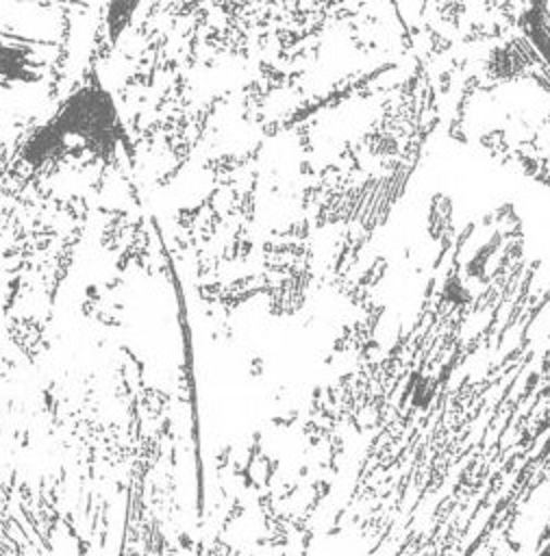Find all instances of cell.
<instances>
[{
  "instance_id": "cell-1",
  "label": "cell",
  "mask_w": 550,
  "mask_h": 556,
  "mask_svg": "<svg viewBox=\"0 0 550 556\" xmlns=\"http://www.w3.org/2000/svg\"><path fill=\"white\" fill-rule=\"evenodd\" d=\"M0 78L9 83H33V61L20 48L0 43Z\"/></svg>"
},
{
  "instance_id": "cell-2",
  "label": "cell",
  "mask_w": 550,
  "mask_h": 556,
  "mask_svg": "<svg viewBox=\"0 0 550 556\" xmlns=\"http://www.w3.org/2000/svg\"><path fill=\"white\" fill-rule=\"evenodd\" d=\"M433 393H435V382L428 380V378H422L417 384H415V391H413V404L415 406H428L430 400H433Z\"/></svg>"
}]
</instances>
